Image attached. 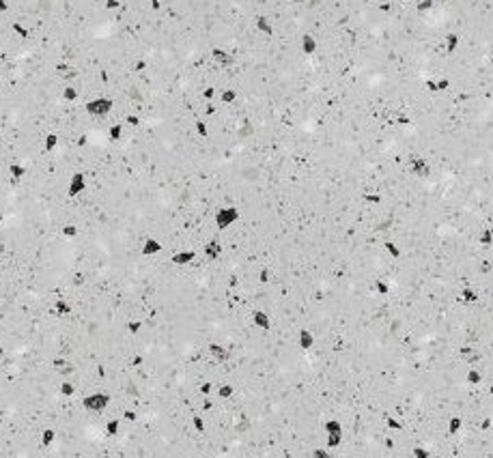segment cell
<instances>
[{"instance_id": "6da1fadb", "label": "cell", "mask_w": 493, "mask_h": 458, "mask_svg": "<svg viewBox=\"0 0 493 458\" xmlns=\"http://www.w3.org/2000/svg\"><path fill=\"white\" fill-rule=\"evenodd\" d=\"M84 110L88 116L99 118V121H108V116L114 112V99L108 95H95L88 102H84Z\"/></svg>"}, {"instance_id": "bcb514c9", "label": "cell", "mask_w": 493, "mask_h": 458, "mask_svg": "<svg viewBox=\"0 0 493 458\" xmlns=\"http://www.w3.org/2000/svg\"><path fill=\"white\" fill-rule=\"evenodd\" d=\"M104 7H106V11L116 13L123 9V0H104Z\"/></svg>"}, {"instance_id": "4fadbf2b", "label": "cell", "mask_w": 493, "mask_h": 458, "mask_svg": "<svg viewBox=\"0 0 493 458\" xmlns=\"http://www.w3.org/2000/svg\"><path fill=\"white\" fill-rule=\"evenodd\" d=\"M254 28H257L261 35L271 37L273 32H276V24H273V17L269 13H259L257 17H254Z\"/></svg>"}, {"instance_id": "484cf974", "label": "cell", "mask_w": 493, "mask_h": 458, "mask_svg": "<svg viewBox=\"0 0 493 458\" xmlns=\"http://www.w3.org/2000/svg\"><path fill=\"white\" fill-rule=\"evenodd\" d=\"M125 136V123L123 121H114L108 125V138H110L112 142H121Z\"/></svg>"}, {"instance_id": "7402d4cb", "label": "cell", "mask_w": 493, "mask_h": 458, "mask_svg": "<svg viewBox=\"0 0 493 458\" xmlns=\"http://www.w3.org/2000/svg\"><path fill=\"white\" fill-rule=\"evenodd\" d=\"M237 99H239V90H237L235 86H224V88H220V93H218V102H222L226 106L235 104Z\"/></svg>"}, {"instance_id": "7dc6e473", "label": "cell", "mask_w": 493, "mask_h": 458, "mask_svg": "<svg viewBox=\"0 0 493 458\" xmlns=\"http://www.w3.org/2000/svg\"><path fill=\"white\" fill-rule=\"evenodd\" d=\"M317 121H319V116H317ZM319 123H321V121H319ZM321 127H323V123H321ZM323 129H325V127H323ZM323 138H325V132H323ZM321 151H323V142H321ZM319 157H321V155H319ZM317 163H319V161H317ZM315 170H317V168H315ZM313 177H315V175H313ZM306 194H308V189H306ZM306 203H308V200H306ZM304 211H306V209H304ZM302 219H304V215H302ZM299 231H302V228H299ZM295 252H297V250H295ZM293 260H295V258H293ZM291 267H293V265H291ZM289 273H291V271H289ZM287 278H289V276H287ZM285 282H287V280H285ZM285 282H282V284H285ZM282 284H280V286H282ZM280 286H278V288H280ZM271 288H273V286H271Z\"/></svg>"}, {"instance_id": "d6986e66", "label": "cell", "mask_w": 493, "mask_h": 458, "mask_svg": "<svg viewBox=\"0 0 493 458\" xmlns=\"http://www.w3.org/2000/svg\"><path fill=\"white\" fill-rule=\"evenodd\" d=\"M7 175L11 177L13 181H22L26 175H28V166H26V163H22V161H11L7 166Z\"/></svg>"}, {"instance_id": "816d5d0a", "label": "cell", "mask_w": 493, "mask_h": 458, "mask_svg": "<svg viewBox=\"0 0 493 458\" xmlns=\"http://www.w3.org/2000/svg\"><path fill=\"white\" fill-rule=\"evenodd\" d=\"M400 3H414V0H400Z\"/></svg>"}, {"instance_id": "8992f818", "label": "cell", "mask_w": 493, "mask_h": 458, "mask_svg": "<svg viewBox=\"0 0 493 458\" xmlns=\"http://www.w3.org/2000/svg\"><path fill=\"white\" fill-rule=\"evenodd\" d=\"M209 56H211V60L218 67H235L237 65V56L231 50H226L224 45H213Z\"/></svg>"}, {"instance_id": "30bf717a", "label": "cell", "mask_w": 493, "mask_h": 458, "mask_svg": "<svg viewBox=\"0 0 493 458\" xmlns=\"http://www.w3.org/2000/svg\"><path fill=\"white\" fill-rule=\"evenodd\" d=\"M200 254H203L205 258H209V260H218L224 254V241H222V237H211V239H209L203 245Z\"/></svg>"}, {"instance_id": "3957f363", "label": "cell", "mask_w": 493, "mask_h": 458, "mask_svg": "<svg viewBox=\"0 0 493 458\" xmlns=\"http://www.w3.org/2000/svg\"><path fill=\"white\" fill-rule=\"evenodd\" d=\"M239 219H241V209L237 205H224V207L218 209L215 215H213V222H215L220 233H226L228 228L235 226Z\"/></svg>"}, {"instance_id": "f35d334b", "label": "cell", "mask_w": 493, "mask_h": 458, "mask_svg": "<svg viewBox=\"0 0 493 458\" xmlns=\"http://www.w3.org/2000/svg\"><path fill=\"white\" fill-rule=\"evenodd\" d=\"M478 243H480L482 247L493 245V228H491V226L480 228V233H478Z\"/></svg>"}, {"instance_id": "83f0119b", "label": "cell", "mask_w": 493, "mask_h": 458, "mask_svg": "<svg viewBox=\"0 0 493 458\" xmlns=\"http://www.w3.org/2000/svg\"><path fill=\"white\" fill-rule=\"evenodd\" d=\"M56 437H58L56 428H54V426H45V428L41 430V435H39V441H41L43 447H50L54 441H56Z\"/></svg>"}, {"instance_id": "52a82bcc", "label": "cell", "mask_w": 493, "mask_h": 458, "mask_svg": "<svg viewBox=\"0 0 493 458\" xmlns=\"http://www.w3.org/2000/svg\"><path fill=\"white\" fill-rule=\"evenodd\" d=\"M207 353L211 355V359H215L218 364H226L233 357L231 346L224 344V342H220V340H211V342H209L207 344Z\"/></svg>"}, {"instance_id": "5bb4252c", "label": "cell", "mask_w": 493, "mask_h": 458, "mask_svg": "<svg viewBox=\"0 0 493 458\" xmlns=\"http://www.w3.org/2000/svg\"><path fill=\"white\" fill-rule=\"evenodd\" d=\"M459 301L463 306H474L480 301V290L474 284H463L459 288Z\"/></svg>"}, {"instance_id": "681fc988", "label": "cell", "mask_w": 493, "mask_h": 458, "mask_svg": "<svg viewBox=\"0 0 493 458\" xmlns=\"http://www.w3.org/2000/svg\"><path fill=\"white\" fill-rule=\"evenodd\" d=\"M319 155H321V153H319ZM317 161H319V159H317ZM315 168H317V166H315ZM313 175H315V172H313ZM310 181H313V179H310ZM308 185H310V183H308ZM304 198H306V196H304ZM304 209H306V207H304ZM302 215H304V213H302ZM299 228H302V226H299ZM297 243H299V241H297ZM295 250H297V247H295ZM289 271H291V269H289ZM285 280H287V278H285ZM273 288H278V286H273Z\"/></svg>"}, {"instance_id": "44dd1931", "label": "cell", "mask_w": 493, "mask_h": 458, "mask_svg": "<svg viewBox=\"0 0 493 458\" xmlns=\"http://www.w3.org/2000/svg\"><path fill=\"white\" fill-rule=\"evenodd\" d=\"M323 433L325 435H345V426L338 417H327L323 422ZM345 441V439H343Z\"/></svg>"}, {"instance_id": "74e56055", "label": "cell", "mask_w": 493, "mask_h": 458, "mask_svg": "<svg viewBox=\"0 0 493 458\" xmlns=\"http://www.w3.org/2000/svg\"><path fill=\"white\" fill-rule=\"evenodd\" d=\"M386 426H388V430H390V433H400V430H403V419H400V417H396V415H392V413H388L386 415Z\"/></svg>"}, {"instance_id": "8d00e7d4", "label": "cell", "mask_w": 493, "mask_h": 458, "mask_svg": "<svg viewBox=\"0 0 493 458\" xmlns=\"http://www.w3.org/2000/svg\"><path fill=\"white\" fill-rule=\"evenodd\" d=\"M428 456H433L431 447H426L422 443H416V445H412V450H409V458H428Z\"/></svg>"}, {"instance_id": "5b68a950", "label": "cell", "mask_w": 493, "mask_h": 458, "mask_svg": "<svg viewBox=\"0 0 493 458\" xmlns=\"http://www.w3.org/2000/svg\"><path fill=\"white\" fill-rule=\"evenodd\" d=\"M88 189V177L84 170H74L69 177V183H67V196L69 198H78L82 194H86Z\"/></svg>"}, {"instance_id": "f6af8a7d", "label": "cell", "mask_w": 493, "mask_h": 458, "mask_svg": "<svg viewBox=\"0 0 493 458\" xmlns=\"http://www.w3.org/2000/svg\"><path fill=\"white\" fill-rule=\"evenodd\" d=\"M345 435H325V445L330 447V450H336L341 443H343Z\"/></svg>"}, {"instance_id": "e0dca14e", "label": "cell", "mask_w": 493, "mask_h": 458, "mask_svg": "<svg viewBox=\"0 0 493 458\" xmlns=\"http://www.w3.org/2000/svg\"><path fill=\"white\" fill-rule=\"evenodd\" d=\"M442 41H444L446 54H454L456 50H459V45H461V32L459 30H446Z\"/></svg>"}, {"instance_id": "4dcf8cb0", "label": "cell", "mask_w": 493, "mask_h": 458, "mask_svg": "<svg viewBox=\"0 0 493 458\" xmlns=\"http://www.w3.org/2000/svg\"><path fill=\"white\" fill-rule=\"evenodd\" d=\"M58 235L65 237V239H76V237L80 235V226L74 224V222H67V224H63L58 228Z\"/></svg>"}, {"instance_id": "836d02e7", "label": "cell", "mask_w": 493, "mask_h": 458, "mask_svg": "<svg viewBox=\"0 0 493 458\" xmlns=\"http://www.w3.org/2000/svg\"><path fill=\"white\" fill-rule=\"evenodd\" d=\"M9 22V20H7ZM9 26H11V30L20 37V39H28V37L33 35V30H30V26H26L24 22H9Z\"/></svg>"}, {"instance_id": "277c9868", "label": "cell", "mask_w": 493, "mask_h": 458, "mask_svg": "<svg viewBox=\"0 0 493 458\" xmlns=\"http://www.w3.org/2000/svg\"><path fill=\"white\" fill-rule=\"evenodd\" d=\"M405 168L418 179H428V177H431V172H433L431 161H428L424 155H420V153H409L407 155V157H405Z\"/></svg>"}, {"instance_id": "ac0fdd59", "label": "cell", "mask_w": 493, "mask_h": 458, "mask_svg": "<svg viewBox=\"0 0 493 458\" xmlns=\"http://www.w3.org/2000/svg\"><path fill=\"white\" fill-rule=\"evenodd\" d=\"M60 146V136L56 132H45L43 140H41V149L45 153H54Z\"/></svg>"}, {"instance_id": "7c38bea8", "label": "cell", "mask_w": 493, "mask_h": 458, "mask_svg": "<svg viewBox=\"0 0 493 458\" xmlns=\"http://www.w3.org/2000/svg\"><path fill=\"white\" fill-rule=\"evenodd\" d=\"M299 50H302L306 56H315L317 50H319V39L315 32L310 30H304L302 35H299Z\"/></svg>"}, {"instance_id": "8fae6325", "label": "cell", "mask_w": 493, "mask_h": 458, "mask_svg": "<svg viewBox=\"0 0 493 458\" xmlns=\"http://www.w3.org/2000/svg\"><path fill=\"white\" fill-rule=\"evenodd\" d=\"M250 320H252V325H254V327L263 329V332H271V327H273L271 314L267 312L265 308H254L252 312H250Z\"/></svg>"}, {"instance_id": "9c48e42d", "label": "cell", "mask_w": 493, "mask_h": 458, "mask_svg": "<svg viewBox=\"0 0 493 458\" xmlns=\"http://www.w3.org/2000/svg\"><path fill=\"white\" fill-rule=\"evenodd\" d=\"M198 254L200 252L192 250V247H181V250L170 254V260H172V265H177V267H190V265L198 258Z\"/></svg>"}, {"instance_id": "c3c4849f", "label": "cell", "mask_w": 493, "mask_h": 458, "mask_svg": "<svg viewBox=\"0 0 493 458\" xmlns=\"http://www.w3.org/2000/svg\"><path fill=\"white\" fill-rule=\"evenodd\" d=\"M9 9H11V0H0V15L9 13Z\"/></svg>"}, {"instance_id": "f907efd6", "label": "cell", "mask_w": 493, "mask_h": 458, "mask_svg": "<svg viewBox=\"0 0 493 458\" xmlns=\"http://www.w3.org/2000/svg\"><path fill=\"white\" fill-rule=\"evenodd\" d=\"M487 391H489V394H491V396H493V383H491V385L487 387Z\"/></svg>"}, {"instance_id": "d4e9b609", "label": "cell", "mask_w": 493, "mask_h": 458, "mask_svg": "<svg viewBox=\"0 0 493 458\" xmlns=\"http://www.w3.org/2000/svg\"><path fill=\"white\" fill-rule=\"evenodd\" d=\"M383 247H386V252H388V256L392 260H398L400 256H403V247H400V243L396 241V239H383Z\"/></svg>"}, {"instance_id": "1f68e13d", "label": "cell", "mask_w": 493, "mask_h": 458, "mask_svg": "<svg viewBox=\"0 0 493 458\" xmlns=\"http://www.w3.org/2000/svg\"><path fill=\"white\" fill-rule=\"evenodd\" d=\"M194 132H196L198 138H209V136H211V127H209L207 118H196V121H194Z\"/></svg>"}, {"instance_id": "2e32d148", "label": "cell", "mask_w": 493, "mask_h": 458, "mask_svg": "<svg viewBox=\"0 0 493 458\" xmlns=\"http://www.w3.org/2000/svg\"><path fill=\"white\" fill-rule=\"evenodd\" d=\"M71 312H74V304L67 299V297H56L52 304V314L56 318H67L71 316Z\"/></svg>"}, {"instance_id": "ee69618b", "label": "cell", "mask_w": 493, "mask_h": 458, "mask_svg": "<svg viewBox=\"0 0 493 458\" xmlns=\"http://www.w3.org/2000/svg\"><path fill=\"white\" fill-rule=\"evenodd\" d=\"M198 391L203 394V396H215V383L213 381H203L198 385Z\"/></svg>"}, {"instance_id": "60d3db41", "label": "cell", "mask_w": 493, "mask_h": 458, "mask_svg": "<svg viewBox=\"0 0 493 458\" xmlns=\"http://www.w3.org/2000/svg\"><path fill=\"white\" fill-rule=\"evenodd\" d=\"M138 417H140V413H138V409H125L123 411V413H121V419H123V422L127 424V426H130V424H136V422H138Z\"/></svg>"}, {"instance_id": "e575fe53", "label": "cell", "mask_w": 493, "mask_h": 458, "mask_svg": "<svg viewBox=\"0 0 493 458\" xmlns=\"http://www.w3.org/2000/svg\"><path fill=\"white\" fill-rule=\"evenodd\" d=\"M373 290H375L379 297H388L390 290H392V286H390V282L386 278H377L375 282H373Z\"/></svg>"}, {"instance_id": "ffe728a7", "label": "cell", "mask_w": 493, "mask_h": 458, "mask_svg": "<svg viewBox=\"0 0 493 458\" xmlns=\"http://www.w3.org/2000/svg\"><path fill=\"white\" fill-rule=\"evenodd\" d=\"M123 419L121 417H108L106 419V424H104V430H106V435L110 437V439H116L118 435H121V430H123Z\"/></svg>"}, {"instance_id": "cb8c5ba5", "label": "cell", "mask_w": 493, "mask_h": 458, "mask_svg": "<svg viewBox=\"0 0 493 458\" xmlns=\"http://www.w3.org/2000/svg\"><path fill=\"white\" fill-rule=\"evenodd\" d=\"M465 383L472 387H480L482 385V370L478 366H470L468 372H465Z\"/></svg>"}, {"instance_id": "f546056e", "label": "cell", "mask_w": 493, "mask_h": 458, "mask_svg": "<svg viewBox=\"0 0 493 458\" xmlns=\"http://www.w3.org/2000/svg\"><path fill=\"white\" fill-rule=\"evenodd\" d=\"M142 329H144V320L142 318H130V320H127V325H125V332H127L130 338L140 336Z\"/></svg>"}, {"instance_id": "7bdbcfd3", "label": "cell", "mask_w": 493, "mask_h": 458, "mask_svg": "<svg viewBox=\"0 0 493 458\" xmlns=\"http://www.w3.org/2000/svg\"><path fill=\"white\" fill-rule=\"evenodd\" d=\"M422 84H424V90H426V93H431V95L440 93V88H437V78H435V76H426Z\"/></svg>"}, {"instance_id": "d590c367", "label": "cell", "mask_w": 493, "mask_h": 458, "mask_svg": "<svg viewBox=\"0 0 493 458\" xmlns=\"http://www.w3.org/2000/svg\"><path fill=\"white\" fill-rule=\"evenodd\" d=\"M437 7V0H414V9L416 13H431L433 9Z\"/></svg>"}, {"instance_id": "ab89813d", "label": "cell", "mask_w": 493, "mask_h": 458, "mask_svg": "<svg viewBox=\"0 0 493 458\" xmlns=\"http://www.w3.org/2000/svg\"><path fill=\"white\" fill-rule=\"evenodd\" d=\"M257 278H259L261 286H269L271 280H273V273H271V269L267 267V265H263V267L259 269V273H257Z\"/></svg>"}, {"instance_id": "f1b7e54d", "label": "cell", "mask_w": 493, "mask_h": 458, "mask_svg": "<svg viewBox=\"0 0 493 458\" xmlns=\"http://www.w3.org/2000/svg\"><path fill=\"white\" fill-rule=\"evenodd\" d=\"M215 396H218V400H231L233 396H235V385L233 383H220V385L215 387Z\"/></svg>"}, {"instance_id": "4316f807", "label": "cell", "mask_w": 493, "mask_h": 458, "mask_svg": "<svg viewBox=\"0 0 493 458\" xmlns=\"http://www.w3.org/2000/svg\"><path fill=\"white\" fill-rule=\"evenodd\" d=\"M446 430H448V435L450 437H459V433L463 430V417L459 415V413H452L450 417H448V424H446Z\"/></svg>"}, {"instance_id": "603a6c76", "label": "cell", "mask_w": 493, "mask_h": 458, "mask_svg": "<svg viewBox=\"0 0 493 458\" xmlns=\"http://www.w3.org/2000/svg\"><path fill=\"white\" fill-rule=\"evenodd\" d=\"M60 99L65 104H76L80 99V88L76 84H65L60 88Z\"/></svg>"}, {"instance_id": "b9f144b4", "label": "cell", "mask_w": 493, "mask_h": 458, "mask_svg": "<svg viewBox=\"0 0 493 458\" xmlns=\"http://www.w3.org/2000/svg\"><path fill=\"white\" fill-rule=\"evenodd\" d=\"M123 123H125V127H130V129H136V127H140L142 125V118H140V114H136V112H130L125 118H123Z\"/></svg>"}, {"instance_id": "9a60e30c", "label": "cell", "mask_w": 493, "mask_h": 458, "mask_svg": "<svg viewBox=\"0 0 493 458\" xmlns=\"http://www.w3.org/2000/svg\"><path fill=\"white\" fill-rule=\"evenodd\" d=\"M315 344H317V336H315V332L313 329H308V327H302L297 332V346L302 351H313L315 349Z\"/></svg>"}, {"instance_id": "d6a6232c", "label": "cell", "mask_w": 493, "mask_h": 458, "mask_svg": "<svg viewBox=\"0 0 493 458\" xmlns=\"http://www.w3.org/2000/svg\"><path fill=\"white\" fill-rule=\"evenodd\" d=\"M192 428H194L200 437H205V433H207V417L203 413H194V415H192Z\"/></svg>"}, {"instance_id": "ba28073f", "label": "cell", "mask_w": 493, "mask_h": 458, "mask_svg": "<svg viewBox=\"0 0 493 458\" xmlns=\"http://www.w3.org/2000/svg\"><path fill=\"white\" fill-rule=\"evenodd\" d=\"M164 252V243L158 239V237L153 235H147L140 243V254L144 256V258H155V256H160Z\"/></svg>"}, {"instance_id": "7a4b0ae2", "label": "cell", "mask_w": 493, "mask_h": 458, "mask_svg": "<svg viewBox=\"0 0 493 458\" xmlns=\"http://www.w3.org/2000/svg\"><path fill=\"white\" fill-rule=\"evenodd\" d=\"M110 405H112V396H110V391H106V389H93V391H88L82 396V407H84L86 411H90V413H95V415H102Z\"/></svg>"}]
</instances>
